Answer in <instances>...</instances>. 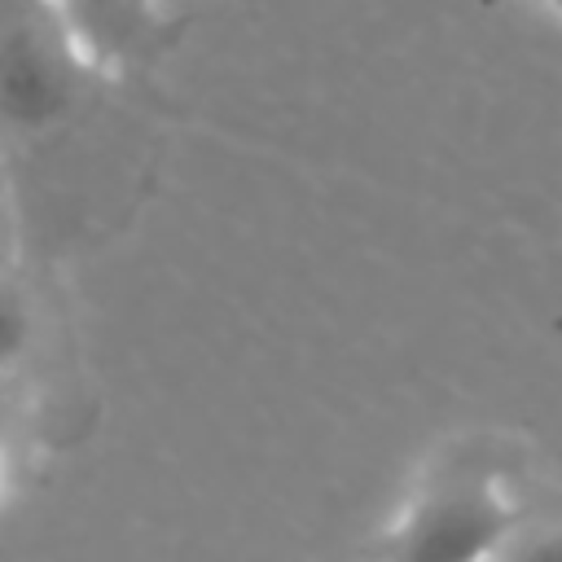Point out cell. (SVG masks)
Wrapping results in <instances>:
<instances>
[{
  "instance_id": "cell-4",
  "label": "cell",
  "mask_w": 562,
  "mask_h": 562,
  "mask_svg": "<svg viewBox=\"0 0 562 562\" xmlns=\"http://www.w3.org/2000/svg\"><path fill=\"white\" fill-rule=\"evenodd\" d=\"M40 325V307L31 285L13 272H0V373H13V364L31 351Z\"/></svg>"
},
{
  "instance_id": "cell-1",
  "label": "cell",
  "mask_w": 562,
  "mask_h": 562,
  "mask_svg": "<svg viewBox=\"0 0 562 562\" xmlns=\"http://www.w3.org/2000/svg\"><path fill=\"white\" fill-rule=\"evenodd\" d=\"M97 79L57 0H0V140L66 123Z\"/></svg>"
},
{
  "instance_id": "cell-3",
  "label": "cell",
  "mask_w": 562,
  "mask_h": 562,
  "mask_svg": "<svg viewBox=\"0 0 562 562\" xmlns=\"http://www.w3.org/2000/svg\"><path fill=\"white\" fill-rule=\"evenodd\" d=\"M57 4L70 18L101 79L140 75L158 66L180 40V26L162 18L158 0H57Z\"/></svg>"
},
{
  "instance_id": "cell-2",
  "label": "cell",
  "mask_w": 562,
  "mask_h": 562,
  "mask_svg": "<svg viewBox=\"0 0 562 562\" xmlns=\"http://www.w3.org/2000/svg\"><path fill=\"white\" fill-rule=\"evenodd\" d=\"M522 514L527 501L509 492L496 461L452 457L404 509L382 562H492Z\"/></svg>"
},
{
  "instance_id": "cell-5",
  "label": "cell",
  "mask_w": 562,
  "mask_h": 562,
  "mask_svg": "<svg viewBox=\"0 0 562 562\" xmlns=\"http://www.w3.org/2000/svg\"><path fill=\"white\" fill-rule=\"evenodd\" d=\"M492 562H562V505L527 501L522 522L509 531Z\"/></svg>"
},
{
  "instance_id": "cell-7",
  "label": "cell",
  "mask_w": 562,
  "mask_h": 562,
  "mask_svg": "<svg viewBox=\"0 0 562 562\" xmlns=\"http://www.w3.org/2000/svg\"><path fill=\"white\" fill-rule=\"evenodd\" d=\"M18 413H22V391H18L13 373H0V448L9 443V435L18 426Z\"/></svg>"
},
{
  "instance_id": "cell-8",
  "label": "cell",
  "mask_w": 562,
  "mask_h": 562,
  "mask_svg": "<svg viewBox=\"0 0 562 562\" xmlns=\"http://www.w3.org/2000/svg\"><path fill=\"white\" fill-rule=\"evenodd\" d=\"M544 4H553V9H562V0H544Z\"/></svg>"
},
{
  "instance_id": "cell-6",
  "label": "cell",
  "mask_w": 562,
  "mask_h": 562,
  "mask_svg": "<svg viewBox=\"0 0 562 562\" xmlns=\"http://www.w3.org/2000/svg\"><path fill=\"white\" fill-rule=\"evenodd\" d=\"M18 246H22L18 198H13L9 158H4V140H0V272H13V268H18Z\"/></svg>"
}]
</instances>
